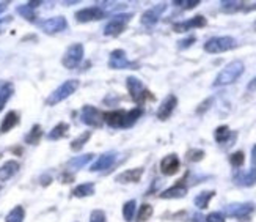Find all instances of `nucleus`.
I'll list each match as a JSON object with an SVG mask.
<instances>
[{
  "mask_svg": "<svg viewBox=\"0 0 256 222\" xmlns=\"http://www.w3.org/2000/svg\"><path fill=\"white\" fill-rule=\"evenodd\" d=\"M244 71H246V66H244V63L240 60H232L217 74L212 85L214 87H225V85L234 84L239 77L244 74Z\"/></svg>",
  "mask_w": 256,
  "mask_h": 222,
  "instance_id": "1",
  "label": "nucleus"
},
{
  "mask_svg": "<svg viewBox=\"0 0 256 222\" xmlns=\"http://www.w3.org/2000/svg\"><path fill=\"white\" fill-rule=\"evenodd\" d=\"M77 88H79V81H77V79H68V81H64L58 88H55V90L48 96L46 104L48 106H55V104L64 101L66 98H70L72 93H76Z\"/></svg>",
  "mask_w": 256,
  "mask_h": 222,
  "instance_id": "2",
  "label": "nucleus"
},
{
  "mask_svg": "<svg viewBox=\"0 0 256 222\" xmlns=\"http://www.w3.org/2000/svg\"><path fill=\"white\" fill-rule=\"evenodd\" d=\"M238 46L232 37H212L204 43V51L208 54H222L234 49Z\"/></svg>",
  "mask_w": 256,
  "mask_h": 222,
  "instance_id": "3",
  "label": "nucleus"
},
{
  "mask_svg": "<svg viewBox=\"0 0 256 222\" xmlns=\"http://www.w3.org/2000/svg\"><path fill=\"white\" fill-rule=\"evenodd\" d=\"M126 87H128V92L130 95V98L138 104V107L146 101V98H151L152 96L150 95V92L144 88L143 82L138 79V77H134V76H129L126 79Z\"/></svg>",
  "mask_w": 256,
  "mask_h": 222,
  "instance_id": "4",
  "label": "nucleus"
},
{
  "mask_svg": "<svg viewBox=\"0 0 256 222\" xmlns=\"http://www.w3.org/2000/svg\"><path fill=\"white\" fill-rule=\"evenodd\" d=\"M130 19H132V13H121V15L114 16L106 24L104 35L106 37H118V35H121V33L126 30V26H128V22Z\"/></svg>",
  "mask_w": 256,
  "mask_h": 222,
  "instance_id": "5",
  "label": "nucleus"
},
{
  "mask_svg": "<svg viewBox=\"0 0 256 222\" xmlns=\"http://www.w3.org/2000/svg\"><path fill=\"white\" fill-rule=\"evenodd\" d=\"M84 55H85V49H84V46L80 43L71 44V46L66 49L62 63H63V66L66 70H74L84 60Z\"/></svg>",
  "mask_w": 256,
  "mask_h": 222,
  "instance_id": "6",
  "label": "nucleus"
},
{
  "mask_svg": "<svg viewBox=\"0 0 256 222\" xmlns=\"http://www.w3.org/2000/svg\"><path fill=\"white\" fill-rule=\"evenodd\" d=\"M108 68L110 70H138V65L128 59L126 51L115 49L110 52L108 57Z\"/></svg>",
  "mask_w": 256,
  "mask_h": 222,
  "instance_id": "7",
  "label": "nucleus"
},
{
  "mask_svg": "<svg viewBox=\"0 0 256 222\" xmlns=\"http://www.w3.org/2000/svg\"><path fill=\"white\" fill-rule=\"evenodd\" d=\"M80 121L90 128H101L104 125V114L94 106L86 104L80 110Z\"/></svg>",
  "mask_w": 256,
  "mask_h": 222,
  "instance_id": "8",
  "label": "nucleus"
},
{
  "mask_svg": "<svg viewBox=\"0 0 256 222\" xmlns=\"http://www.w3.org/2000/svg\"><path fill=\"white\" fill-rule=\"evenodd\" d=\"M74 18L77 22H80V24H86V22H94V21L104 19L106 11L101 7H86V8L76 11Z\"/></svg>",
  "mask_w": 256,
  "mask_h": 222,
  "instance_id": "9",
  "label": "nucleus"
},
{
  "mask_svg": "<svg viewBox=\"0 0 256 222\" xmlns=\"http://www.w3.org/2000/svg\"><path fill=\"white\" fill-rule=\"evenodd\" d=\"M40 29L44 33H48V35H55V33H60L68 29V21H66V18H63V16L49 18L46 21L40 22Z\"/></svg>",
  "mask_w": 256,
  "mask_h": 222,
  "instance_id": "10",
  "label": "nucleus"
},
{
  "mask_svg": "<svg viewBox=\"0 0 256 222\" xmlns=\"http://www.w3.org/2000/svg\"><path fill=\"white\" fill-rule=\"evenodd\" d=\"M254 211V205L250 202H244V203H230L225 206V213L230 217H236V219H242V217H248Z\"/></svg>",
  "mask_w": 256,
  "mask_h": 222,
  "instance_id": "11",
  "label": "nucleus"
},
{
  "mask_svg": "<svg viewBox=\"0 0 256 222\" xmlns=\"http://www.w3.org/2000/svg\"><path fill=\"white\" fill-rule=\"evenodd\" d=\"M206 24H208L206 18L202 15H196V16L187 19V21L176 22V24H173V30L178 33H184V32L194 30V29H203V27H206Z\"/></svg>",
  "mask_w": 256,
  "mask_h": 222,
  "instance_id": "12",
  "label": "nucleus"
},
{
  "mask_svg": "<svg viewBox=\"0 0 256 222\" xmlns=\"http://www.w3.org/2000/svg\"><path fill=\"white\" fill-rule=\"evenodd\" d=\"M178 106V98L174 95H166L164 98V101L160 103L159 109H158V112H156V117H158L160 121H165V120H168L173 112H174V109Z\"/></svg>",
  "mask_w": 256,
  "mask_h": 222,
  "instance_id": "13",
  "label": "nucleus"
},
{
  "mask_svg": "<svg viewBox=\"0 0 256 222\" xmlns=\"http://www.w3.org/2000/svg\"><path fill=\"white\" fill-rule=\"evenodd\" d=\"M165 10H166V4L156 5V7L144 11V13L142 15V18H140V22L143 26H146V27H152V26H156L159 22V19H160V16H162V13Z\"/></svg>",
  "mask_w": 256,
  "mask_h": 222,
  "instance_id": "14",
  "label": "nucleus"
},
{
  "mask_svg": "<svg viewBox=\"0 0 256 222\" xmlns=\"http://www.w3.org/2000/svg\"><path fill=\"white\" fill-rule=\"evenodd\" d=\"M116 161V151H106L99 156L92 165H90V172H104L110 169Z\"/></svg>",
  "mask_w": 256,
  "mask_h": 222,
  "instance_id": "15",
  "label": "nucleus"
},
{
  "mask_svg": "<svg viewBox=\"0 0 256 222\" xmlns=\"http://www.w3.org/2000/svg\"><path fill=\"white\" fill-rule=\"evenodd\" d=\"M180 167H181V161H180V158H178V154H174V153L166 154V156H164L160 161V172L165 176L176 175L178 172H180Z\"/></svg>",
  "mask_w": 256,
  "mask_h": 222,
  "instance_id": "16",
  "label": "nucleus"
},
{
  "mask_svg": "<svg viewBox=\"0 0 256 222\" xmlns=\"http://www.w3.org/2000/svg\"><path fill=\"white\" fill-rule=\"evenodd\" d=\"M104 123H107L110 128H126V110L124 109H116L110 110V112L104 114Z\"/></svg>",
  "mask_w": 256,
  "mask_h": 222,
  "instance_id": "17",
  "label": "nucleus"
},
{
  "mask_svg": "<svg viewBox=\"0 0 256 222\" xmlns=\"http://www.w3.org/2000/svg\"><path fill=\"white\" fill-rule=\"evenodd\" d=\"M143 167H137V169H128L124 172H121L115 176V181L121 183V184H129V183H138L143 176Z\"/></svg>",
  "mask_w": 256,
  "mask_h": 222,
  "instance_id": "18",
  "label": "nucleus"
},
{
  "mask_svg": "<svg viewBox=\"0 0 256 222\" xmlns=\"http://www.w3.org/2000/svg\"><path fill=\"white\" fill-rule=\"evenodd\" d=\"M234 183L244 187H252L256 184V167L247 170V172H238L234 175Z\"/></svg>",
  "mask_w": 256,
  "mask_h": 222,
  "instance_id": "19",
  "label": "nucleus"
},
{
  "mask_svg": "<svg viewBox=\"0 0 256 222\" xmlns=\"http://www.w3.org/2000/svg\"><path fill=\"white\" fill-rule=\"evenodd\" d=\"M187 186H184L182 183H178L168 189H165L159 194L160 198H165V200H170V198H184L187 195Z\"/></svg>",
  "mask_w": 256,
  "mask_h": 222,
  "instance_id": "20",
  "label": "nucleus"
},
{
  "mask_svg": "<svg viewBox=\"0 0 256 222\" xmlns=\"http://www.w3.org/2000/svg\"><path fill=\"white\" fill-rule=\"evenodd\" d=\"M18 170H19L18 161L10 159V161L4 162L2 167H0V181H8L10 178H13V176L18 173Z\"/></svg>",
  "mask_w": 256,
  "mask_h": 222,
  "instance_id": "21",
  "label": "nucleus"
},
{
  "mask_svg": "<svg viewBox=\"0 0 256 222\" xmlns=\"http://www.w3.org/2000/svg\"><path fill=\"white\" fill-rule=\"evenodd\" d=\"M19 121H20V118L16 110H10V112L5 115L2 125H0V134H6V132H10L11 129L19 125Z\"/></svg>",
  "mask_w": 256,
  "mask_h": 222,
  "instance_id": "22",
  "label": "nucleus"
},
{
  "mask_svg": "<svg viewBox=\"0 0 256 222\" xmlns=\"http://www.w3.org/2000/svg\"><path fill=\"white\" fill-rule=\"evenodd\" d=\"M234 137L236 136H232L230 126H226V125H222V126L216 128V131H214V139L217 143H220V145L222 143H226L230 139H234Z\"/></svg>",
  "mask_w": 256,
  "mask_h": 222,
  "instance_id": "23",
  "label": "nucleus"
},
{
  "mask_svg": "<svg viewBox=\"0 0 256 222\" xmlns=\"http://www.w3.org/2000/svg\"><path fill=\"white\" fill-rule=\"evenodd\" d=\"M214 195H216V191H203L194 198V203L200 209H206L209 206V202L214 198Z\"/></svg>",
  "mask_w": 256,
  "mask_h": 222,
  "instance_id": "24",
  "label": "nucleus"
},
{
  "mask_svg": "<svg viewBox=\"0 0 256 222\" xmlns=\"http://www.w3.org/2000/svg\"><path fill=\"white\" fill-rule=\"evenodd\" d=\"M94 194V183H82L79 186H76L72 189V195L77 198L84 197H92Z\"/></svg>",
  "mask_w": 256,
  "mask_h": 222,
  "instance_id": "25",
  "label": "nucleus"
},
{
  "mask_svg": "<svg viewBox=\"0 0 256 222\" xmlns=\"http://www.w3.org/2000/svg\"><path fill=\"white\" fill-rule=\"evenodd\" d=\"M93 158H94V154H93V153H86V154H82V156L72 158V159L68 162V167H70L71 170H79V169L84 167V165H86L88 162H90Z\"/></svg>",
  "mask_w": 256,
  "mask_h": 222,
  "instance_id": "26",
  "label": "nucleus"
},
{
  "mask_svg": "<svg viewBox=\"0 0 256 222\" xmlns=\"http://www.w3.org/2000/svg\"><path fill=\"white\" fill-rule=\"evenodd\" d=\"M70 131V125L64 123V121H62V123H58L57 126H54L50 129V132L48 134V139L49 140H58V139H63L66 134H68Z\"/></svg>",
  "mask_w": 256,
  "mask_h": 222,
  "instance_id": "27",
  "label": "nucleus"
},
{
  "mask_svg": "<svg viewBox=\"0 0 256 222\" xmlns=\"http://www.w3.org/2000/svg\"><path fill=\"white\" fill-rule=\"evenodd\" d=\"M13 93H14V87L11 82H6L0 87V112L4 110L5 104L8 103V99L13 96Z\"/></svg>",
  "mask_w": 256,
  "mask_h": 222,
  "instance_id": "28",
  "label": "nucleus"
},
{
  "mask_svg": "<svg viewBox=\"0 0 256 222\" xmlns=\"http://www.w3.org/2000/svg\"><path fill=\"white\" fill-rule=\"evenodd\" d=\"M41 137H42L41 125H33L32 129L28 131V134L26 136V143H28V145H38Z\"/></svg>",
  "mask_w": 256,
  "mask_h": 222,
  "instance_id": "29",
  "label": "nucleus"
},
{
  "mask_svg": "<svg viewBox=\"0 0 256 222\" xmlns=\"http://www.w3.org/2000/svg\"><path fill=\"white\" fill-rule=\"evenodd\" d=\"M90 137H92V131H85V132H82L80 136H77L72 142H71V150L72 151H80L86 143H88V140H90Z\"/></svg>",
  "mask_w": 256,
  "mask_h": 222,
  "instance_id": "30",
  "label": "nucleus"
},
{
  "mask_svg": "<svg viewBox=\"0 0 256 222\" xmlns=\"http://www.w3.org/2000/svg\"><path fill=\"white\" fill-rule=\"evenodd\" d=\"M244 5L246 4L239 2V0H224V2H220V10L224 13H236V11L244 8Z\"/></svg>",
  "mask_w": 256,
  "mask_h": 222,
  "instance_id": "31",
  "label": "nucleus"
},
{
  "mask_svg": "<svg viewBox=\"0 0 256 222\" xmlns=\"http://www.w3.org/2000/svg\"><path fill=\"white\" fill-rule=\"evenodd\" d=\"M136 214H137V202L136 200H128L124 205H123V217L126 222H132L136 219Z\"/></svg>",
  "mask_w": 256,
  "mask_h": 222,
  "instance_id": "32",
  "label": "nucleus"
},
{
  "mask_svg": "<svg viewBox=\"0 0 256 222\" xmlns=\"http://www.w3.org/2000/svg\"><path fill=\"white\" fill-rule=\"evenodd\" d=\"M24 219H26V209L20 205H18L6 214L5 222H24Z\"/></svg>",
  "mask_w": 256,
  "mask_h": 222,
  "instance_id": "33",
  "label": "nucleus"
},
{
  "mask_svg": "<svg viewBox=\"0 0 256 222\" xmlns=\"http://www.w3.org/2000/svg\"><path fill=\"white\" fill-rule=\"evenodd\" d=\"M142 115H143L142 107H134L130 110H126V128H130L136 125L138 118H142Z\"/></svg>",
  "mask_w": 256,
  "mask_h": 222,
  "instance_id": "34",
  "label": "nucleus"
},
{
  "mask_svg": "<svg viewBox=\"0 0 256 222\" xmlns=\"http://www.w3.org/2000/svg\"><path fill=\"white\" fill-rule=\"evenodd\" d=\"M152 213H154V208L150 203H143V205H140L138 211L136 214V217H137L136 220L137 222H146L148 219H151Z\"/></svg>",
  "mask_w": 256,
  "mask_h": 222,
  "instance_id": "35",
  "label": "nucleus"
},
{
  "mask_svg": "<svg viewBox=\"0 0 256 222\" xmlns=\"http://www.w3.org/2000/svg\"><path fill=\"white\" fill-rule=\"evenodd\" d=\"M16 13L18 15H20L24 19H27V21H30V22H33L36 19V13H35V10L33 8H30L27 4L26 5H20V7H18L16 8Z\"/></svg>",
  "mask_w": 256,
  "mask_h": 222,
  "instance_id": "36",
  "label": "nucleus"
},
{
  "mask_svg": "<svg viewBox=\"0 0 256 222\" xmlns=\"http://www.w3.org/2000/svg\"><path fill=\"white\" fill-rule=\"evenodd\" d=\"M244 162H246V154H244V151H234L230 156V164L234 169H240Z\"/></svg>",
  "mask_w": 256,
  "mask_h": 222,
  "instance_id": "37",
  "label": "nucleus"
},
{
  "mask_svg": "<svg viewBox=\"0 0 256 222\" xmlns=\"http://www.w3.org/2000/svg\"><path fill=\"white\" fill-rule=\"evenodd\" d=\"M204 151L203 150H200V148H192V150H188L187 154H186V158L187 161H190V162H200L203 158H204Z\"/></svg>",
  "mask_w": 256,
  "mask_h": 222,
  "instance_id": "38",
  "label": "nucleus"
},
{
  "mask_svg": "<svg viewBox=\"0 0 256 222\" xmlns=\"http://www.w3.org/2000/svg\"><path fill=\"white\" fill-rule=\"evenodd\" d=\"M200 4H202L200 0H174V2H173V5L181 7L184 10H192L195 7H198Z\"/></svg>",
  "mask_w": 256,
  "mask_h": 222,
  "instance_id": "39",
  "label": "nucleus"
},
{
  "mask_svg": "<svg viewBox=\"0 0 256 222\" xmlns=\"http://www.w3.org/2000/svg\"><path fill=\"white\" fill-rule=\"evenodd\" d=\"M90 222H107V216L102 209H93L90 214Z\"/></svg>",
  "mask_w": 256,
  "mask_h": 222,
  "instance_id": "40",
  "label": "nucleus"
},
{
  "mask_svg": "<svg viewBox=\"0 0 256 222\" xmlns=\"http://www.w3.org/2000/svg\"><path fill=\"white\" fill-rule=\"evenodd\" d=\"M212 103H214V98H208V99H204V101L196 107V114H198V115H203V114L206 112V110L210 109Z\"/></svg>",
  "mask_w": 256,
  "mask_h": 222,
  "instance_id": "41",
  "label": "nucleus"
},
{
  "mask_svg": "<svg viewBox=\"0 0 256 222\" xmlns=\"http://www.w3.org/2000/svg\"><path fill=\"white\" fill-rule=\"evenodd\" d=\"M206 222H225V216L218 213V211H214V213H209L206 217H204Z\"/></svg>",
  "mask_w": 256,
  "mask_h": 222,
  "instance_id": "42",
  "label": "nucleus"
},
{
  "mask_svg": "<svg viewBox=\"0 0 256 222\" xmlns=\"http://www.w3.org/2000/svg\"><path fill=\"white\" fill-rule=\"evenodd\" d=\"M195 41H196V38H195V37L184 38V40H181V41H178V48H180V49H187V48H190Z\"/></svg>",
  "mask_w": 256,
  "mask_h": 222,
  "instance_id": "43",
  "label": "nucleus"
},
{
  "mask_svg": "<svg viewBox=\"0 0 256 222\" xmlns=\"http://www.w3.org/2000/svg\"><path fill=\"white\" fill-rule=\"evenodd\" d=\"M247 90H248V92H256V76H254L253 79L248 82V85H247Z\"/></svg>",
  "mask_w": 256,
  "mask_h": 222,
  "instance_id": "44",
  "label": "nucleus"
},
{
  "mask_svg": "<svg viewBox=\"0 0 256 222\" xmlns=\"http://www.w3.org/2000/svg\"><path fill=\"white\" fill-rule=\"evenodd\" d=\"M252 162H253V165L256 167V145L252 148Z\"/></svg>",
  "mask_w": 256,
  "mask_h": 222,
  "instance_id": "45",
  "label": "nucleus"
},
{
  "mask_svg": "<svg viewBox=\"0 0 256 222\" xmlns=\"http://www.w3.org/2000/svg\"><path fill=\"white\" fill-rule=\"evenodd\" d=\"M41 4H42V2H40V0H36V2H28L27 5H28L30 8H33V10H35V8H36V7H40Z\"/></svg>",
  "mask_w": 256,
  "mask_h": 222,
  "instance_id": "46",
  "label": "nucleus"
},
{
  "mask_svg": "<svg viewBox=\"0 0 256 222\" xmlns=\"http://www.w3.org/2000/svg\"><path fill=\"white\" fill-rule=\"evenodd\" d=\"M6 8H8V2H0V15H2Z\"/></svg>",
  "mask_w": 256,
  "mask_h": 222,
  "instance_id": "47",
  "label": "nucleus"
},
{
  "mask_svg": "<svg viewBox=\"0 0 256 222\" xmlns=\"http://www.w3.org/2000/svg\"><path fill=\"white\" fill-rule=\"evenodd\" d=\"M203 219H204V217H203L202 214H195L194 219H192V222H203Z\"/></svg>",
  "mask_w": 256,
  "mask_h": 222,
  "instance_id": "48",
  "label": "nucleus"
},
{
  "mask_svg": "<svg viewBox=\"0 0 256 222\" xmlns=\"http://www.w3.org/2000/svg\"><path fill=\"white\" fill-rule=\"evenodd\" d=\"M244 8H246L247 11H253V10H256V4H254V5H252V7H244Z\"/></svg>",
  "mask_w": 256,
  "mask_h": 222,
  "instance_id": "49",
  "label": "nucleus"
},
{
  "mask_svg": "<svg viewBox=\"0 0 256 222\" xmlns=\"http://www.w3.org/2000/svg\"><path fill=\"white\" fill-rule=\"evenodd\" d=\"M10 21H11L10 18H6V19H0V26H2V24H4V22H10Z\"/></svg>",
  "mask_w": 256,
  "mask_h": 222,
  "instance_id": "50",
  "label": "nucleus"
},
{
  "mask_svg": "<svg viewBox=\"0 0 256 222\" xmlns=\"http://www.w3.org/2000/svg\"><path fill=\"white\" fill-rule=\"evenodd\" d=\"M253 29H254V32H256V21H254V24H253Z\"/></svg>",
  "mask_w": 256,
  "mask_h": 222,
  "instance_id": "51",
  "label": "nucleus"
}]
</instances>
